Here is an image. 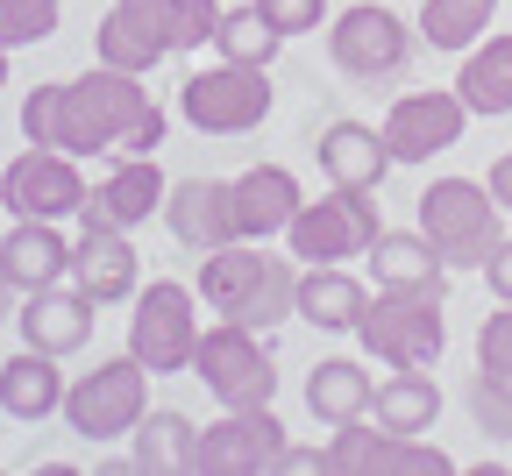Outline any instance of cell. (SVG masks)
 <instances>
[{
  "mask_svg": "<svg viewBox=\"0 0 512 476\" xmlns=\"http://www.w3.org/2000/svg\"><path fill=\"white\" fill-rule=\"evenodd\" d=\"M484 285H491L498 299H512V242H498V249H491V263H484Z\"/></svg>",
  "mask_w": 512,
  "mask_h": 476,
  "instance_id": "36",
  "label": "cell"
},
{
  "mask_svg": "<svg viewBox=\"0 0 512 476\" xmlns=\"http://www.w3.org/2000/svg\"><path fill=\"white\" fill-rule=\"evenodd\" d=\"M384 235L377 221V192L370 185H335L328 199H306L292 214L285 242L299 263H349V256H370V242Z\"/></svg>",
  "mask_w": 512,
  "mask_h": 476,
  "instance_id": "4",
  "label": "cell"
},
{
  "mask_svg": "<svg viewBox=\"0 0 512 476\" xmlns=\"http://www.w3.org/2000/svg\"><path fill=\"white\" fill-rule=\"evenodd\" d=\"M0 263H8L15 292H43L72 278V242L57 235V221H15L8 242H0Z\"/></svg>",
  "mask_w": 512,
  "mask_h": 476,
  "instance_id": "23",
  "label": "cell"
},
{
  "mask_svg": "<svg viewBox=\"0 0 512 476\" xmlns=\"http://www.w3.org/2000/svg\"><path fill=\"white\" fill-rule=\"evenodd\" d=\"M221 0H171V43L192 57V50H207L214 43V29H221Z\"/></svg>",
  "mask_w": 512,
  "mask_h": 476,
  "instance_id": "34",
  "label": "cell"
},
{
  "mask_svg": "<svg viewBox=\"0 0 512 476\" xmlns=\"http://www.w3.org/2000/svg\"><path fill=\"white\" fill-rule=\"evenodd\" d=\"M370 377H363V363H349V356H328V363H313L306 370V413L313 420H328V427H349V420H363L370 413Z\"/></svg>",
  "mask_w": 512,
  "mask_h": 476,
  "instance_id": "26",
  "label": "cell"
},
{
  "mask_svg": "<svg viewBox=\"0 0 512 476\" xmlns=\"http://www.w3.org/2000/svg\"><path fill=\"white\" fill-rule=\"evenodd\" d=\"M100 64H114V72H157V64L178 50L171 43V0H114V8L100 15Z\"/></svg>",
  "mask_w": 512,
  "mask_h": 476,
  "instance_id": "15",
  "label": "cell"
},
{
  "mask_svg": "<svg viewBox=\"0 0 512 476\" xmlns=\"http://www.w3.org/2000/svg\"><path fill=\"white\" fill-rule=\"evenodd\" d=\"M278 455H285V427L271 405H228L192 441V469L200 476H264V469H278Z\"/></svg>",
  "mask_w": 512,
  "mask_h": 476,
  "instance_id": "11",
  "label": "cell"
},
{
  "mask_svg": "<svg viewBox=\"0 0 512 476\" xmlns=\"http://www.w3.org/2000/svg\"><path fill=\"white\" fill-rule=\"evenodd\" d=\"M192 370H200V384L221 405H271V391H278L271 349L256 342V327H242V320H214L200 334V349H192Z\"/></svg>",
  "mask_w": 512,
  "mask_h": 476,
  "instance_id": "9",
  "label": "cell"
},
{
  "mask_svg": "<svg viewBox=\"0 0 512 476\" xmlns=\"http://www.w3.org/2000/svg\"><path fill=\"white\" fill-rule=\"evenodd\" d=\"M164 171L150 157H114V171L86 192V207H79V228H128L136 235L150 214H164Z\"/></svg>",
  "mask_w": 512,
  "mask_h": 476,
  "instance_id": "18",
  "label": "cell"
},
{
  "mask_svg": "<svg viewBox=\"0 0 512 476\" xmlns=\"http://www.w3.org/2000/svg\"><path fill=\"white\" fill-rule=\"evenodd\" d=\"M456 93H463L470 114H512V36H484L463 57Z\"/></svg>",
  "mask_w": 512,
  "mask_h": 476,
  "instance_id": "29",
  "label": "cell"
},
{
  "mask_svg": "<svg viewBox=\"0 0 512 476\" xmlns=\"http://www.w3.org/2000/svg\"><path fill=\"white\" fill-rule=\"evenodd\" d=\"M498 214H505L498 192L477 185V178H434V185L420 192V235L441 249L448 270L491 263V249L505 242V235H498Z\"/></svg>",
  "mask_w": 512,
  "mask_h": 476,
  "instance_id": "3",
  "label": "cell"
},
{
  "mask_svg": "<svg viewBox=\"0 0 512 476\" xmlns=\"http://www.w3.org/2000/svg\"><path fill=\"white\" fill-rule=\"evenodd\" d=\"M136 242L128 228H79V249H72V278L100 299V306H121L136 299Z\"/></svg>",
  "mask_w": 512,
  "mask_h": 476,
  "instance_id": "21",
  "label": "cell"
},
{
  "mask_svg": "<svg viewBox=\"0 0 512 476\" xmlns=\"http://www.w3.org/2000/svg\"><path fill=\"white\" fill-rule=\"evenodd\" d=\"M93 292L86 285H43V292H22V342L43 349V356H79L93 342Z\"/></svg>",
  "mask_w": 512,
  "mask_h": 476,
  "instance_id": "19",
  "label": "cell"
},
{
  "mask_svg": "<svg viewBox=\"0 0 512 476\" xmlns=\"http://www.w3.org/2000/svg\"><path fill=\"white\" fill-rule=\"evenodd\" d=\"M363 285L349 278L342 263H313L306 278H299V320L306 327H328V334H342V327H356L363 320Z\"/></svg>",
  "mask_w": 512,
  "mask_h": 476,
  "instance_id": "28",
  "label": "cell"
},
{
  "mask_svg": "<svg viewBox=\"0 0 512 476\" xmlns=\"http://www.w3.org/2000/svg\"><path fill=\"white\" fill-rule=\"evenodd\" d=\"M192 441H200V427H192L185 413H143L136 420V469H192Z\"/></svg>",
  "mask_w": 512,
  "mask_h": 476,
  "instance_id": "31",
  "label": "cell"
},
{
  "mask_svg": "<svg viewBox=\"0 0 512 476\" xmlns=\"http://www.w3.org/2000/svg\"><path fill=\"white\" fill-rule=\"evenodd\" d=\"M356 334H363V349L377 363H392V370H434L441 363V342H448L434 292H377L363 306Z\"/></svg>",
  "mask_w": 512,
  "mask_h": 476,
  "instance_id": "5",
  "label": "cell"
},
{
  "mask_svg": "<svg viewBox=\"0 0 512 476\" xmlns=\"http://www.w3.org/2000/svg\"><path fill=\"white\" fill-rule=\"evenodd\" d=\"M392 143H384V128H363V121H335L328 135H320V171H328V185H384V171H392Z\"/></svg>",
  "mask_w": 512,
  "mask_h": 476,
  "instance_id": "24",
  "label": "cell"
},
{
  "mask_svg": "<svg viewBox=\"0 0 512 476\" xmlns=\"http://www.w3.org/2000/svg\"><path fill=\"white\" fill-rule=\"evenodd\" d=\"M200 299H207L221 320H242V327L264 334V327L299 320V270L242 235V242H228V249H214V256L200 263Z\"/></svg>",
  "mask_w": 512,
  "mask_h": 476,
  "instance_id": "2",
  "label": "cell"
},
{
  "mask_svg": "<svg viewBox=\"0 0 512 476\" xmlns=\"http://www.w3.org/2000/svg\"><path fill=\"white\" fill-rule=\"evenodd\" d=\"M214 50H221L228 64H264V72H271V57L285 50V36H278L264 15H256V0H249V8H228V15H221Z\"/></svg>",
  "mask_w": 512,
  "mask_h": 476,
  "instance_id": "32",
  "label": "cell"
},
{
  "mask_svg": "<svg viewBox=\"0 0 512 476\" xmlns=\"http://www.w3.org/2000/svg\"><path fill=\"white\" fill-rule=\"evenodd\" d=\"M64 391H72V384L57 377V356L29 349V342H22V356L0 363V413H8V420H50V413H64Z\"/></svg>",
  "mask_w": 512,
  "mask_h": 476,
  "instance_id": "25",
  "label": "cell"
},
{
  "mask_svg": "<svg viewBox=\"0 0 512 476\" xmlns=\"http://www.w3.org/2000/svg\"><path fill=\"white\" fill-rule=\"evenodd\" d=\"M178 114L200 128V135H249V128H264L271 114V79H264V64H214V72H192L178 86Z\"/></svg>",
  "mask_w": 512,
  "mask_h": 476,
  "instance_id": "7",
  "label": "cell"
},
{
  "mask_svg": "<svg viewBox=\"0 0 512 476\" xmlns=\"http://www.w3.org/2000/svg\"><path fill=\"white\" fill-rule=\"evenodd\" d=\"M470 420L491 441H512V299L477 327V377H470Z\"/></svg>",
  "mask_w": 512,
  "mask_h": 476,
  "instance_id": "17",
  "label": "cell"
},
{
  "mask_svg": "<svg viewBox=\"0 0 512 476\" xmlns=\"http://www.w3.org/2000/svg\"><path fill=\"white\" fill-rule=\"evenodd\" d=\"M484 185L498 192V207H512V150H505V157L491 164V178H484Z\"/></svg>",
  "mask_w": 512,
  "mask_h": 476,
  "instance_id": "37",
  "label": "cell"
},
{
  "mask_svg": "<svg viewBox=\"0 0 512 476\" xmlns=\"http://www.w3.org/2000/svg\"><path fill=\"white\" fill-rule=\"evenodd\" d=\"M0 86H8V43H0Z\"/></svg>",
  "mask_w": 512,
  "mask_h": 476,
  "instance_id": "39",
  "label": "cell"
},
{
  "mask_svg": "<svg viewBox=\"0 0 512 476\" xmlns=\"http://www.w3.org/2000/svg\"><path fill=\"white\" fill-rule=\"evenodd\" d=\"M299 207H306V199H299V178H292L285 164H249V171L235 178V214H242V235H249V242L285 235Z\"/></svg>",
  "mask_w": 512,
  "mask_h": 476,
  "instance_id": "22",
  "label": "cell"
},
{
  "mask_svg": "<svg viewBox=\"0 0 512 476\" xmlns=\"http://www.w3.org/2000/svg\"><path fill=\"white\" fill-rule=\"evenodd\" d=\"M256 15H264V22L292 43V36H306V29L328 22V0H256Z\"/></svg>",
  "mask_w": 512,
  "mask_h": 476,
  "instance_id": "35",
  "label": "cell"
},
{
  "mask_svg": "<svg viewBox=\"0 0 512 476\" xmlns=\"http://www.w3.org/2000/svg\"><path fill=\"white\" fill-rule=\"evenodd\" d=\"M143 413H150V370L136 356H114L64 391V427L79 441H121V434H136Z\"/></svg>",
  "mask_w": 512,
  "mask_h": 476,
  "instance_id": "6",
  "label": "cell"
},
{
  "mask_svg": "<svg viewBox=\"0 0 512 476\" xmlns=\"http://www.w3.org/2000/svg\"><path fill=\"white\" fill-rule=\"evenodd\" d=\"M370 278H377V292H434L441 299L448 292V263L420 228H384L370 242Z\"/></svg>",
  "mask_w": 512,
  "mask_h": 476,
  "instance_id": "20",
  "label": "cell"
},
{
  "mask_svg": "<svg viewBox=\"0 0 512 476\" xmlns=\"http://www.w3.org/2000/svg\"><path fill=\"white\" fill-rule=\"evenodd\" d=\"M22 135L36 150H64V157H150L157 135H164V114L150 107L143 79L136 72H100L72 79V86H36L22 100Z\"/></svg>",
  "mask_w": 512,
  "mask_h": 476,
  "instance_id": "1",
  "label": "cell"
},
{
  "mask_svg": "<svg viewBox=\"0 0 512 476\" xmlns=\"http://www.w3.org/2000/svg\"><path fill=\"white\" fill-rule=\"evenodd\" d=\"M57 15H64V0H0V43L29 50L57 29Z\"/></svg>",
  "mask_w": 512,
  "mask_h": 476,
  "instance_id": "33",
  "label": "cell"
},
{
  "mask_svg": "<svg viewBox=\"0 0 512 476\" xmlns=\"http://www.w3.org/2000/svg\"><path fill=\"white\" fill-rule=\"evenodd\" d=\"M498 15V0H420V43L427 50H470Z\"/></svg>",
  "mask_w": 512,
  "mask_h": 476,
  "instance_id": "30",
  "label": "cell"
},
{
  "mask_svg": "<svg viewBox=\"0 0 512 476\" xmlns=\"http://www.w3.org/2000/svg\"><path fill=\"white\" fill-rule=\"evenodd\" d=\"M200 320H192V292L178 278H157L136 292V320H128V356H136L150 377L192 370V349H200Z\"/></svg>",
  "mask_w": 512,
  "mask_h": 476,
  "instance_id": "10",
  "label": "cell"
},
{
  "mask_svg": "<svg viewBox=\"0 0 512 476\" xmlns=\"http://www.w3.org/2000/svg\"><path fill=\"white\" fill-rule=\"evenodd\" d=\"M15 313V278H8V263H0V320Z\"/></svg>",
  "mask_w": 512,
  "mask_h": 476,
  "instance_id": "38",
  "label": "cell"
},
{
  "mask_svg": "<svg viewBox=\"0 0 512 476\" xmlns=\"http://www.w3.org/2000/svg\"><path fill=\"white\" fill-rule=\"evenodd\" d=\"M370 420L392 427V434H427L441 420V384L427 370H392V377L370 391Z\"/></svg>",
  "mask_w": 512,
  "mask_h": 476,
  "instance_id": "27",
  "label": "cell"
},
{
  "mask_svg": "<svg viewBox=\"0 0 512 476\" xmlns=\"http://www.w3.org/2000/svg\"><path fill=\"white\" fill-rule=\"evenodd\" d=\"M328 469L335 476H413V469H427V476H448L456 462H448L441 448H427L420 434H392V427H363V420H349V427H335V441H328Z\"/></svg>",
  "mask_w": 512,
  "mask_h": 476,
  "instance_id": "13",
  "label": "cell"
},
{
  "mask_svg": "<svg viewBox=\"0 0 512 476\" xmlns=\"http://www.w3.org/2000/svg\"><path fill=\"white\" fill-rule=\"evenodd\" d=\"M86 178H79V164L64 157V150H22L8 171H0V207H8L15 221H72L79 207H86Z\"/></svg>",
  "mask_w": 512,
  "mask_h": 476,
  "instance_id": "12",
  "label": "cell"
},
{
  "mask_svg": "<svg viewBox=\"0 0 512 476\" xmlns=\"http://www.w3.org/2000/svg\"><path fill=\"white\" fill-rule=\"evenodd\" d=\"M328 50H335V72L356 79V86H392L406 64H413V29L377 8V0H356L349 15H335L328 29Z\"/></svg>",
  "mask_w": 512,
  "mask_h": 476,
  "instance_id": "8",
  "label": "cell"
},
{
  "mask_svg": "<svg viewBox=\"0 0 512 476\" xmlns=\"http://www.w3.org/2000/svg\"><path fill=\"white\" fill-rule=\"evenodd\" d=\"M164 228H171V242H178V249H200V256H214V249L242 242L235 178H178V185L164 192Z\"/></svg>",
  "mask_w": 512,
  "mask_h": 476,
  "instance_id": "14",
  "label": "cell"
},
{
  "mask_svg": "<svg viewBox=\"0 0 512 476\" xmlns=\"http://www.w3.org/2000/svg\"><path fill=\"white\" fill-rule=\"evenodd\" d=\"M463 121H470V107H463L456 86H448V93H399L392 114H384V143H392L399 164H420V157L456 150Z\"/></svg>",
  "mask_w": 512,
  "mask_h": 476,
  "instance_id": "16",
  "label": "cell"
}]
</instances>
